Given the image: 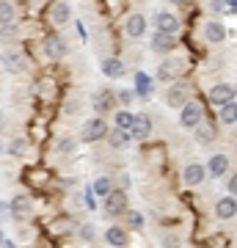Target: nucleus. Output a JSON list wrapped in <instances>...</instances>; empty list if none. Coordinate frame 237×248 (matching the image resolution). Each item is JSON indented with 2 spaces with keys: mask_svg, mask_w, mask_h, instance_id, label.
Masks as SVG:
<instances>
[{
  "mask_svg": "<svg viewBox=\"0 0 237 248\" xmlns=\"http://www.w3.org/2000/svg\"><path fill=\"white\" fill-rule=\"evenodd\" d=\"M229 171V157L226 155H212L210 157V166H207V177H223Z\"/></svg>",
  "mask_w": 237,
  "mask_h": 248,
  "instance_id": "12",
  "label": "nucleus"
},
{
  "mask_svg": "<svg viewBox=\"0 0 237 248\" xmlns=\"http://www.w3.org/2000/svg\"><path fill=\"white\" fill-rule=\"evenodd\" d=\"M44 53H47V58H63L66 55V42L61 36H50L44 42Z\"/></svg>",
  "mask_w": 237,
  "mask_h": 248,
  "instance_id": "13",
  "label": "nucleus"
},
{
  "mask_svg": "<svg viewBox=\"0 0 237 248\" xmlns=\"http://www.w3.org/2000/svg\"><path fill=\"white\" fill-rule=\"evenodd\" d=\"M204 177H207V169L199 166V163H190V166L185 169V185H202Z\"/></svg>",
  "mask_w": 237,
  "mask_h": 248,
  "instance_id": "15",
  "label": "nucleus"
},
{
  "mask_svg": "<svg viewBox=\"0 0 237 248\" xmlns=\"http://www.w3.org/2000/svg\"><path fill=\"white\" fill-rule=\"evenodd\" d=\"M69 17H72V11H69V3H55L53 9H50V19H53L55 25H66L69 22Z\"/></svg>",
  "mask_w": 237,
  "mask_h": 248,
  "instance_id": "18",
  "label": "nucleus"
},
{
  "mask_svg": "<svg viewBox=\"0 0 237 248\" xmlns=\"http://www.w3.org/2000/svg\"><path fill=\"white\" fill-rule=\"evenodd\" d=\"M127 223H130L132 229H141V226H143V218H141V213H135V210H127Z\"/></svg>",
  "mask_w": 237,
  "mask_h": 248,
  "instance_id": "28",
  "label": "nucleus"
},
{
  "mask_svg": "<svg viewBox=\"0 0 237 248\" xmlns=\"http://www.w3.org/2000/svg\"><path fill=\"white\" fill-rule=\"evenodd\" d=\"M105 237H108V243H111V246H116V248H122L124 243H127V234H124L122 226H111V229L105 232Z\"/></svg>",
  "mask_w": 237,
  "mask_h": 248,
  "instance_id": "21",
  "label": "nucleus"
},
{
  "mask_svg": "<svg viewBox=\"0 0 237 248\" xmlns=\"http://www.w3.org/2000/svg\"><path fill=\"white\" fill-rule=\"evenodd\" d=\"M226 6H229V3H221V0H215L210 9H212V11H226Z\"/></svg>",
  "mask_w": 237,
  "mask_h": 248,
  "instance_id": "35",
  "label": "nucleus"
},
{
  "mask_svg": "<svg viewBox=\"0 0 237 248\" xmlns=\"http://www.w3.org/2000/svg\"><path fill=\"white\" fill-rule=\"evenodd\" d=\"M124 31H127V36H130V39L143 36V31H146V17H143V14H130V17H127V22H124Z\"/></svg>",
  "mask_w": 237,
  "mask_h": 248,
  "instance_id": "9",
  "label": "nucleus"
},
{
  "mask_svg": "<svg viewBox=\"0 0 237 248\" xmlns=\"http://www.w3.org/2000/svg\"><path fill=\"white\" fill-rule=\"evenodd\" d=\"M229 193L237 196V174H232V179H229Z\"/></svg>",
  "mask_w": 237,
  "mask_h": 248,
  "instance_id": "33",
  "label": "nucleus"
},
{
  "mask_svg": "<svg viewBox=\"0 0 237 248\" xmlns=\"http://www.w3.org/2000/svg\"><path fill=\"white\" fill-rule=\"evenodd\" d=\"M135 86H138V91H141V94H149V89H152V83H149V78H146V75H138V80H135Z\"/></svg>",
  "mask_w": 237,
  "mask_h": 248,
  "instance_id": "30",
  "label": "nucleus"
},
{
  "mask_svg": "<svg viewBox=\"0 0 237 248\" xmlns=\"http://www.w3.org/2000/svg\"><path fill=\"white\" fill-rule=\"evenodd\" d=\"M3 248H17V246H14L11 240H3Z\"/></svg>",
  "mask_w": 237,
  "mask_h": 248,
  "instance_id": "36",
  "label": "nucleus"
},
{
  "mask_svg": "<svg viewBox=\"0 0 237 248\" xmlns=\"http://www.w3.org/2000/svg\"><path fill=\"white\" fill-rule=\"evenodd\" d=\"M132 138L135 141H146L152 133V122H149V116H135V124H132Z\"/></svg>",
  "mask_w": 237,
  "mask_h": 248,
  "instance_id": "14",
  "label": "nucleus"
},
{
  "mask_svg": "<svg viewBox=\"0 0 237 248\" xmlns=\"http://www.w3.org/2000/svg\"><path fill=\"white\" fill-rule=\"evenodd\" d=\"M229 3V9H237V0H226Z\"/></svg>",
  "mask_w": 237,
  "mask_h": 248,
  "instance_id": "37",
  "label": "nucleus"
},
{
  "mask_svg": "<svg viewBox=\"0 0 237 248\" xmlns=\"http://www.w3.org/2000/svg\"><path fill=\"white\" fill-rule=\"evenodd\" d=\"M11 152H14V155H22V152H25V143H22V141H14Z\"/></svg>",
  "mask_w": 237,
  "mask_h": 248,
  "instance_id": "34",
  "label": "nucleus"
},
{
  "mask_svg": "<svg viewBox=\"0 0 237 248\" xmlns=\"http://www.w3.org/2000/svg\"><path fill=\"white\" fill-rule=\"evenodd\" d=\"M182 75V61L179 58H166V61L158 66V78L166 83V80H176Z\"/></svg>",
  "mask_w": 237,
  "mask_h": 248,
  "instance_id": "4",
  "label": "nucleus"
},
{
  "mask_svg": "<svg viewBox=\"0 0 237 248\" xmlns=\"http://www.w3.org/2000/svg\"><path fill=\"white\" fill-rule=\"evenodd\" d=\"M132 99H135V94H132V91H122V94H119V102H122V105H130Z\"/></svg>",
  "mask_w": 237,
  "mask_h": 248,
  "instance_id": "32",
  "label": "nucleus"
},
{
  "mask_svg": "<svg viewBox=\"0 0 237 248\" xmlns=\"http://www.w3.org/2000/svg\"><path fill=\"white\" fill-rule=\"evenodd\" d=\"M116 99H119V97H116L113 91H108V89L97 91V94H94V108H97V113H99V116L108 113V110L116 105Z\"/></svg>",
  "mask_w": 237,
  "mask_h": 248,
  "instance_id": "10",
  "label": "nucleus"
},
{
  "mask_svg": "<svg viewBox=\"0 0 237 248\" xmlns=\"http://www.w3.org/2000/svg\"><path fill=\"white\" fill-rule=\"evenodd\" d=\"M0 19H3V22H11V19H14V6H11L9 0L0 3Z\"/></svg>",
  "mask_w": 237,
  "mask_h": 248,
  "instance_id": "27",
  "label": "nucleus"
},
{
  "mask_svg": "<svg viewBox=\"0 0 237 248\" xmlns=\"http://www.w3.org/2000/svg\"><path fill=\"white\" fill-rule=\"evenodd\" d=\"M111 190H113V182H111L108 177H99V179H94V193H97L99 199H105V196L111 193Z\"/></svg>",
  "mask_w": 237,
  "mask_h": 248,
  "instance_id": "23",
  "label": "nucleus"
},
{
  "mask_svg": "<svg viewBox=\"0 0 237 248\" xmlns=\"http://www.w3.org/2000/svg\"><path fill=\"white\" fill-rule=\"evenodd\" d=\"M102 75H108V78H122L124 63L116 61V58H105V61H102Z\"/></svg>",
  "mask_w": 237,
  "mask_h": 248,
  "instance_id": "20",
  "label": "nucleus"
},
{
  "mask_svg": "<svg viewBox=\"0 0 237 248\" xmlns=\"http://www.w3.org/2000/svg\"><path fill=\"white\" fill-rule=\"evenodd\" d=\"M221 122L223 124H235L237 122V102H229V105L221 108Z\"/></svg>",
  "mask_w": 237,
  "mask_h": 248,
  "instance_id": "25",
  "label": "nucleus"
},
{
  "mask_svg": "<svg viewBox=\"0 0 237 248\" xmlns=\"http://www.w3.org/2000/svg\"><path fill=\"white\" fill-rule=\"evenodd\" d=\"M3 63H6V69H11V72H22V69H25V61H22L17 53H6Z\"/></svg>",
  "mask_w": 237,
  "mask_h": 248,
  "instance_id": "24",
  "label": "nucleus"
},
{
  "mask_svg": "<svg viewBox=\"0 0 237 248\" xmlns=\"http://www.w3.org/2000/svg\"><path fill=\"white\" fill-rule=\"evenodd\" d=\"M202 119H204V110L199 102H188L185 108H179V124L188 127V130H196L202 124Z\"/></svg>",
  "mask_w": 237,
  "mask_h": 248,
  "instance_id": "1",
  "label": "nucleus"
},
{
  "mask_svg": "<svg viewBox=\"0 0 237 248\" xmlns=\"http://www.w3.org/2000/svg\"><path fill=\"white\" fill-rule=\"evenodd\" d=\"M171 3H188V0H171Z\"/></svg>",
  "mask_w": 237,
  "mask_h": 248,
  "instance_id": "38",
  "label": "nucleus"
},
{
  "mask_svg": "<svg viewBox=\"0 0 237 248\" xmlns=\"http://www.w3.org/2000/svg\"><path fill=\"white\" fill-rule=\"evenodd\" d=\"M210 102L212 105H229V102H235V89L232 86H223V83H218V86H212L210 89Z\"/></svg>",
  "mask_w": 237,
  "mask_h": 248,
  "instance_id": "5",
  "label": "nucleus"
},
{
  "mask_svg": "<svg viewBox=\"0 0 237 248\" xmlns=\"http://www.w3.org/2000/svg\"><path fill=\"white\" fill-rule=\"evenodd\" d=\"M188 102H190V99H188V86H185V83H174V86L166 91V105L168 108H185Z\"/></svg>",
  "mask_w": 237,
  "mask_h": 248,
  "instance_id": "3",
  "label": "nucleus"
},
{
  "mask_svg": "<svg viewBox=\"0 0 237 248\" xmlns=\"http://www.w3.org/2000/svg\"><path fill=\"white\" fill-rule=\"evenodd\" d=\"M132 124H135V116L127 113V110H119L116 113V127H122V130H132Z\"/></svg>",
  "mask_w": 237,
  "mask_h": 248,
  "instance_id": "26",
  "label": "nucleus"
},
{
  "mask_svg": "<svg viewBox=\"0 0 237 248\" xmlns=\"http://www.w3.org/2000/svg\"><path fill=\"white\" fill-rule=\"evenodd\" d=\"M212 138H215V127H212V124H199V127H196V141L199 143H210Z\"/></svg>",
  "mask_w": 237,
  "mask_h": 248,
  "instance_id": "22",
  "label": "nucleus"
},
{
  "mask_svg": "<svg viewBox=\"0 0 237 248\" xmlns=\"http://www.w3.org/2000/svg\"><path fill=\"white\" fill-rule=\"evenodd\" d=\"M83 138L86 141H99V138H108V124L105 119H91L83 130Z\"/></svg>",
  "mask_w": 237,
  "mask_h": 248,
  "instance_id": "8",
  "label": "nucleus"
},
{
  "mask_svg": "<svg viewBox=\"0 0 237 248\" xmlns=\"http://www.w3.org/2000/svg\"><path fill=\"white\" fill-rule=\"evenodd\" d=\"M105 213L108 215L127 213V196H124V190H111V193L105 196Z\"/></svg>",
  "mask_w": 237,
  "mask_h": 248,
  "instance_id": "2",
  "label": "nucleus"
},
{
  "mask_svg": "<svg viewBox=\"0 0 237 248\" xmlns=\"http://www.w3.org/2000/svg\"><path fill=\"white\" fill-rule=\"evenodd\" d=\"M204 39H207L210 45H218V42L226 39V28L221 25V22H207V25H204Z\"/></svg>",
  "mask_w": 237,
  "mask_h": 248,
  "instance_id": "16",
  "label": "nucleus"
},
{
  "mask_svg": "<svg viewBox=\"0 0 237 248\" xmlns=\"http://www.w3.org/2000/svg\"><path fill=\"white\" fill-rule=\"evenodd\" d=\"M28 213H31V199L28 196H14L11 199V215L14 218H28Z\"/></svg>",
  "mask_w": 237,
  "mask_h": 248,
  "instance_id": "19",
  "label": "nucleus"
},
{
  "mask_svg": "<svg viewBox=\"0 0 237 248\" xmlns=\"http://www.w3.org/2000/svg\"><path fill=\"white\" fill-rule=\"evenodd\" d=\"M176 47V39L174 33H166V31H158V33L152 36V50L155 53H171Z\"/></svg>",
  "mask_w": 237,
  "mask_h": 248,
  "instance_id": "7",
  "label": "nucleus"
},
{
  "mask_svg": "<svg viewBox=\"0 0 237 248\" xmlns=\"http://www.w3.org/2000/svg\"><path fill=\"white\" fill-rule=\"evenodd\" d=\"M215 215H218L221 221H229V218H235L237 215V196H223L218 204H215Z\"/></svg>",
  "mask_w": 237,
  "mask_h": 248,
  "instance_id": "6",
  "label": "nucleus"
},
{
  "mask_svg": "<svg viewBox=\"0 0 237 248\" xmlns=\"http://www.w3.org/2000/svg\"><path fill=\"white\" fill-rule=\"evenodd\" d=\"M72 149H75V141H72V138H63V141L55 146V152H58V155H69Z\"/></svg>",
  "mask_w": 237,
  "mask_h": 248,
  "instance_id": "29",
  "label": "nucleus"
},
{
  "mask_svg": "<svg viewBox=\"0 0 237 248\" xmlns=\"http://www.w3.org/2000/svg\"><path fill=\"white\" fill-rule=\"evenodd\" d=\"M155 22H158V31H166V33H176L179 31V19L174 14H168V11H160Z\"/></svg>",
  "mask_w": 237,
  "mask_h": 248,
  "instance_id": "17",
  "label": "nucleus"
},
{
  "mask_svg": "<svg viewBox=\"0 0 237 248\" xmlns=\"http://www.w3.org/2000/svg\"><path fill=\"white\" fill-rule=\"evenodd\" d=\"M163 248H179V237L176 234H166L163 237Z\"/></svg>",
  "mask_w": 237,
  "mask_h": 248,
  "instance_id": "31",
  "label": "nucleus"
},
{
  "mask_svg": "<svg viewBox=\"0 0 237 248\" xmlns=\"http://www.w3.org/2000/svg\"><path fill=\"white\" fill-rule=\"evenodd\" d=\"M132 141V133L130 130H122V127H116V130H111L108 133V143L113 146V149H127Z\"/></svg>",
  "mask_w": 237,
  "mask_h": 248,
  "instance_id": "11",
  "label": "nucleus"
}]
</instances>
